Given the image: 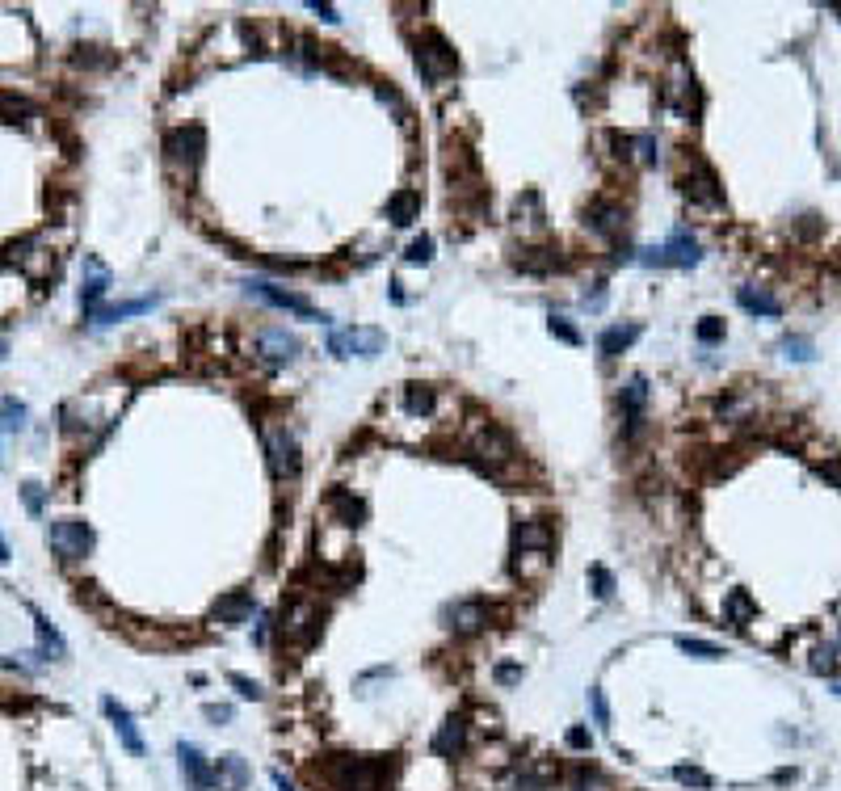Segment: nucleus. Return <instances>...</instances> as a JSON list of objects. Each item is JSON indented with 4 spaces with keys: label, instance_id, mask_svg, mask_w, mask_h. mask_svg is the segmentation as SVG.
<instances>
[{
    "label": "nucleus",
    "instance_id": "nucleus-1",
    "mask_svg": "<svg viewBox=\"0 0 841 791\" xmlns=\"http://www.w3.org/2000/svg\"><path fill=\"white\" fill-rule=\"evenodd\" d=\"M387 775H392V762H379V758H345V754H337L324 766L329 791H383V779Z\"/></svg>",
    "mask_w": 841,
    "mask_h": 791
},
{
    "label": "nucleus",
    "instance_id": "nucleus-2",
    "mask_svg": "<svg viewBox=\"0 0 841 791\" xmlns=\"http://www.w3.org/2000/svg\"><path fill=\"white\" fill-rule=\"evenodd\" d=\"M476 471H484V476H492V480H501L505 485V463H513L518 459V438L509 434L505 425H496V421H488L484 430L476 434Z\"/></svg>",
    "mask_w": 841,
    "mask_h": 791
},
{
    "label": "nucleus",
    "instance_id": "nucleus-3",
    "mask_svg": "<svg viewBox=\"0 0 841 791\" xmlns=\"http://www.w3.org/2000/svg\"><path fill=\"white\" fill-rule=\"evenodd\" d=\"M266 463H270L274 485L290 488L295 480H299L303 459H299V438H295L290 425H274V430H266Z\"/></svg>",
    "mask_w": 841,
    "mask_h": 791
},
{
    "label": "nucleus",
    "instance_id": "nucleus-4",
    "mask_svg": "<svg viewBox=\"0 0 841 791\" xmlns=\"http://www.w3.org/2000/svg\"><path fill=\"white\" fill-rule=\"evenodd\" d=\"M639 261L652 265V270H690V265H699L702 261V249L686 227H678L661 249H639Z\"/></svg>",
    "mask_w": 841,
    "mask_h": 791
},
{
    "label": "nucleus",
    "instance_id": "nucleus-5",
    "mask_svg": "<svg viewBox=\"0 0 841 791\" xmlns=\"http://www.w3.org/2000/svg\"><path fill=\"white\" fill-rule=\"evenodd\" d=\"M417 72H421L429 84H438L459 72V55H455V47H450L438 30L421 34V43H417Z\"/></svg>",
    "mask_w": 841,
    "mask_h": 791
},
{
    "label": "nucleus",
    "instance_id": "nucleus-6",
    "mask_svg": "<svg viewBox=\"0 0 841 791\" xmlns=\"http://www.w3.org/2000/svg\"><path fill=\"white\" fill-rule=\"evenodd\" d=\"M202 152H207V135H202V127H173L169 135H164V161L173 164L177 173H186V178L198 173Z\"/></svg>",
    "mask_w": 841,
    "mask_h": 791
},
{
    "label": "nucleus",
    "instance_id": "nucleus-7",
    "mask_svg": "<svg viewBox=\"0 0 841 791\" xmlns=\"http://www.w3.org/2000/svg\"><path fill=\"white\" fill-rule=\"evenodd\" d=\"M47 548L55 551L60 560H84V556L93 551V531H89V522H80V518H60V522L47 526Z\"/></svg>",
    "mask_w": 841,
    "mask_h": 791
},
{
    "label": "nucleus",
    "instance_id": "nucleus-8",
    "mask_svg": "<svg viewBox=\"0 0 841 791\" xmlns=\"http://www.w3.org/2000/svg\"><path fill=\"white\" fill-rule=\"evenodd\" d=\"M682 194L690 207H702V210H719L724 207V186H719V178H715L711 164H702L699 156L690 161V169H686L682 178Z\"/></svg>",
    "mask_w": 841,
    "mask_h": 791
},
{
    "label": "nucleus",
    "instance_id": "nucleus-9",
    "mask_svg": "<svg viewBox=\"0 0 841 791\" xmlns=\"http://www.w3.org/2000/svg\"><path fill=\"white\" fill-rule=\"evenodd\" d=\"M244 291L253 295V299H261V304L278 307V312H290V316H303V320H329L324 312H320L312 299H303V295L286 291V287H278V282H266V278H257V282H244Z\"/></svg>",
    "mask_w": 841,
    "mask_h": 791
},
{
    "label": "nucleus",
    "instance_id": "nucleus-10",
    "mask_svg": "<svg viewBox=\"0 0 841 791\" xmlns=\"http://www.w3.org/2000/svg\"><path fill=\"white\" fill-rule=\"evenodd\" d=\"M387 337L379 328H341V333H329V354L337 358H379Z\"/></svg>",
    "mask_w": 841,
    "mask_h": 791
},
{
    "label": "nucleus",
    "instance_id": "nucleus-11",
    "mask_svg": "<svg viewBox=\"0 0 841 791\" xmlns=\"http://www.w3.org/2000/svg\"><path fill=\"white\" fill-rule=\"evenodd\" d=\"M442 619L455 636H476V631L488 628L492 606L484 602V597H459V602H450V606L442 611Z\"/></svg>",
    "mask_w": 841,
    "mask_h": 791
},
{
    "label": "nucleus",
    "instance_id": "nucleus-12",
    "mask_svg": "<svg viewBox=\"0 0 841 791\" xmlns=\"http://www.w3.org/2000/svg\"><path fill=\"white\" fill-rule=\"evenodd\" d=\"M303 350V341L290 333V328H261L257 333V354L266 358V362H274V367H282V362H295Z\"/></svg>",
    "mask_w": 841,
    "mask_h": 791
},
{
    "label": "nucleus",
    "instance_id": "nucleus-13",
    "mask_svg": "<svg viewBox=\"0 0 841 791\" xmlns=\"http://www.w3.org/2000/svg\"><path fill=\"white\" fill-rule=\"evenodd\" d=\"M177 771H181V783H186V791H210L215 787V779H210V766L207 758H202V749L198 745H177Z\"/></svg>",
    "mask_w": 841,
    "mask_h": 791
},
{
    "label": "nucleus",
    "instance_id": "nucleus-14",
    "mask_svg": "<svg viewBox=\"0 0 841 791\" xmlns=\"http://www.w3.org/2000/svg\"><path fill=\"white\" fill-rule=\"evenodd\" d=\"M585 224H589V232L615 241V236H623V227H627V210H623L619 202H610V198H598V202H589Z\"/></svg>",
    "mask_w": 841,
    "mask_h": 791
},
{
    "label": "nucleus",
    "instance_id": "nucleus-15",
    "mask_svg": "<svg viewBox=\"0 0 841 791\" xmlns=\"http://www.w3.org/2000/svg\"><path fill=\"white\" fill-rule=\"evenodd\" d=\"M556 548V526L547 518H526L513 526V551H551Z\"/></svg>",
    "mask_w": 841,
    "mask_h": 791
},
{
    "label": "nucleus",
    "instance_id": "nucleus-16",
    "mask_svg": "<svg viewBox=\"0 0 841 791\" xmlns=\"http://www.w3.org/2000/svg\"><path fill=\"white\" fill-rule=\"evenodd\" d=\"M210 779L219 791H249L253 783V766L240 758V754H219V762L210 766Z\"/></svg>",
    "mask_w": 841,
    "mask_h": 791
},
{
    "label": "nucleus",
    "instance_id": "nucleus-17",
    "mask_svg": "<svg viewBox=\"0 0 841 791\" xmlns=\"http://www.w3.org/2000/svg\"><path fill=\"white\" fill-rule=\"evenodd\" d=\"M257 611V597L249 594V589H232V594H223L219 602H215V619H219L223 628H240V623H249Z\"/></svg>",
    "mask_w": 841,
    "mask_h": 791
},
{
    "label": "nucleus",
    "instance_id": "nucleus-18",
    "mask_svg": "<svg viewBox=\"0 0 841 791\" xmlns=\"http://www.w3.org/2000/svg\"><path fill=\"white\" fill-rule=\"evenodd\" d=\"M110 270L101 265L97 257H84V282H80V304H84V312H97L101 307V299H106V291H110Z\"/></svg>",
    "mask_w": 841,
    "mask_h": 791
},
{
    "label": "nucleus",
    "instance_id": "nucleus-19",
    "mask_svg": "<svg viewBox=\"0 0 841 791\" xmlns=\"http://www.w3.org/2000/svg\"><path fill=\"white\" fill-rule=\"evenodd\" d=\"M101 711L110 716V724H114V732H118V741L127 745V754L143 758V737H139V728H135V720H131V711L118 708L114 699H101Z\"/></svg>",
    "mask_w": 841,
    "mask_h": 791
},
{
    "label": "nucleus",
    "instance_id": "nucleus-20",
    "mask_svg": "<svg viewBox=\"0 0 841 791\" xmlns=\"http://www.w3.org/2000/svg\"><path fill=\"white\" fill-rule=\"evenodd\" d=\"M513 270H522V274H556V270H564V257H559V249H522L518 257H513Z\"/></svg>",
    "mask_w": 841,
    "mask_h": 791
},
{
    "label": "nucleus",
    "instance_id": "nucleus-21",
    "mask_svg": "<svg viewBox=\"0 0 841 791\" xmlns=\"http://www.w3.org/2000/svg\"><path fill=\"white\" fill-rule=\"evenodd\" d=\"M156 304H160V295H143V299H127V304H106V307H97V312H89V320L114 324V320H127V316H143V312H152Z\"/></svg>",
    "mask_w": 841,
    "mask_h": 791
},
{
    "label": "nucleus",
    "instance_id": "nucleus-22",
    "mask_svg": "<svg viewBox=\"0 0 841 791\" xmlns=\"http://www.w3.org/2000/svg\"><path fill=\"white\" fill-rule=\"evenodd\" d=\"M463 745H467V720H463V716H450V720L438 728V737H433V754H438V758H459Z\"/></svg>",
    "mask_w": 841,
    "mask_h": 791
},
{
    "label": "nucleus",
    "instance_id": "nucleus-23",
    "mask_svg": "<svg viewBox=\"0 0 841 791\" xmlns=\"http://www.w3.org/2000/svg\"><path fill=\"white\" fill-rule=\"evenodd\" d=\"M34 628H38V653H34V657H38V665H43V661H64V657H67V645H64V636L51 628L47 614L34 611Z\"/></svg>",
    "mask_w": 841,
    "mask_h": 791
},
{
    "label": "nucleus",
    "instance_id": "nucleus-24",
    "mask_svg": "<svg viewBox=\"0 0 841 791\" xmlns=\"http://www.w3.org/2000/svg\"><path fill=\"white\" fill-rule=\"evenodd\" d=\"M639 333H644L639 324H615V328H606L602 337H598V354H602L606 362H610V358H619V354H627L635 341H639Z\"/></svg>",
    "mask_w": 841,
    "mask_h": 791
},
{
    "label": "nucleus",
    "instance_id": "nucleus-25",
    "mask_svg": "<svg viewBox=\"0 0 841 791\" xmlns=\"http://www.w3.org/2000/svg\"><path fill=\"white\" fill-rule=\"evenodd\" d=\"M753 619H758V602H753L745 589H728V597H724V623L736 631H745Z\"/></svg>",
    "mask_w": 841,
    "mask_h": 791
},
{
    "label": "nucleus",
    "instance_id": "nucleus-26",
    "mask_svg": "<svg viewBox=\"0 0 841 791\" xmlns=\"http://www.w3.org/2000/svg\"><path fill=\"white\" fill-rule=\"evenodd\" d=\"M736 304L745 307L749 316H770V320L782 316V304H778L766 287H741V291H736Z\"/></svg>",
    "mask_w": 841,
    "mask_h": 791
},
{
    "label": "nucleus",
    "instance_id": "nucleus-27",
    "mask_svg": "<svg viewBox=\"0 0 841 791\" xmlns=\"http://www.w3.org/2000/svg\"><path fill=\"white\" fill-rule=\"evenodd\" d=\"M421 215V194L417 190H396V194L387 198V219L396 227H409Z\"/></svg>",
    "mask_w": 841,
    "mask_h": 791
},
{
    "label": "nucleus",
    "instance_id": "nucleus-28",
    "mask_svg": "<svg viewBox=\"0 0 841 791\" xmlns=\"http://www.w3.org/2000/svg\"><path fill=\"white\" fill-rule=\"evenodd\" d=\"M329 510H337L345 526H358V522L366 518V505L353 497L350 488H329Z\"/></svg>",
    "mask_w": 841,
    "mask_h": 791
},
{
    "label": "nucleus",
    "instance_id": "nucleus-29",
    "mask_svg": "<svg viewBox=\"0 0 841 791\" xmlns=\"http://www.w3.org/2000/svg\"><path fill=\"white\" fill-rule=\"evenodd\" d=\"M619 404H623V417L644 413V404H648V379H644V375H631L619 392Z\"/></svg>",
    "mask_w": 841,
    "mask_h": 791
},
{
    "label": "nucleus",
    "instance_id": "nucleus-30",
    "mask_svg": "<svg viewBox=\"0 0 841 791\" xmlns=\"http://www.w3.org/2000/svg\"><path fill=\"white\" fill-rule=\"evenodd\" d=\"M547 565H551V551H513V573H518V577H526V581L543 577V573H547Z\"/></svg>",
    "mask_w": 841,
    "mask_h": 791
},
{
    "label": "nucleus",
    "instance_id": "nucleus-31",
    "mask_svg": "<svg viewBox=\"0 0 841 791\" xmlns=\"http://www.w3.org/2000/svg\"><path fill=\"white\" fill-rule=\"evenodd\" d=\"M433 404H438V396H433V388H425V384H409V388H404V408H409L413 417H429Z\"/></svg>",
    "mask_w": 841,
    "mask_h": 791
},
{
    "label": "nucleus",
    "instance_id": "nucleus-32",
    "mask_svg": "<svg viewBox=\"0 0 841 791\" xmlns=\"http://www.w3.org/2000/svg\"><path fill=\"white\" fill-rule=\"evenodd\" d=\"M26 417H30V413H26V404H21V400H13V396H9V400H0V438L26 430Z\"/></svg>",
    "mask_w": 841,
    "mask_h": 791
},
{
    "label": "nucleus",
    "instance_id": "nucleus-33",
    "mask_svg": "<svg viewBox=\"0 0 841 791\" xmlns=\"http://www.w3.org/2000/svg\"><path fill=\"white\" fill-rule=\"evenodd\" d=\"M678 648H682L686 657H699V661H719V657H728L719 645H711V640H699V636H678Z\"/></svg>",
    "mask_w": 841,
    "mask_h": 791
},
{
    "label": "nucleus",
    "instance_id": "nucleus-34",
    "mask_svg": "<svg viewBox=\"0 0 841 791\" xmlns=\"http://www.w3.org/2000/svg\"><path fill=\"white\" fill-rule=\"evenodd\" d=\"M26 118H30V101L17 98V93H0V123L17 127V123H26Z\"/></svg>",
    "mask_w": 841,
    "mask_h": 791
},
{
    "label": "nucleus",
    "instance_id": "nucleus-35",
    "mask_svg": "<svg viewBox=\"0 0 841 791\" xmlns=\"http://www.w3.org/2000/svg\"><path fill=\"white\" fill-rule=\"evenodd\" d=\"M589 585H593V597H598V602L615 597V573H610L606 565H593V568H589Z\"/></svg>",
    "mask_w": 841,
    "mask_h": 791
},
{
    "label": "nucleus",
    "instance_id": "nucleus-36",
    "mask_svg": "<svg viewBox=\"0 0 841 791\" xmlns=\"http://www.w3.org/2000/svg\"><path fill=\"white\" fill-rule=\"evenodd\" d=\"M669 775L678 779L682 787H702V791H707V787H711V783H715V779L707 775V771H699V766H673Z\"/></svg>",
    "mask_w": 841,
    "mask_h": 791
},
{
    "label": "nucleus",
    "instance_id": "nucleus-37",
    "mask_svg": "<svg viewBox=\"0 0 841 791\" xmlns=\"http://www.w3.org/2000/svg\"><path fill=\"white\" fill-rule=\"evenodd\" d=\"M547 328H551V337H559V341H568V345H581V328L568 320V316H547Z\"/></svg>",
    "mask_w": 841,
    "mask_h": 791
},
{
    "label": "nucleus",
    "instance_id": "nucleus-38",
    "mask_svg": "<svg viewBox=\"0 0 841 791\" xmlns=\"http://www.w3.org/2000/svg\"><path fill=\"white\" fill-rule=\"evenodd\" d=\"M694 337H699L702 345H719V341H724V320H719V316H702L699 328H694Z\"/></svg>",
    "mask_w": 841,
    "mask_h": 791
},
{
    "label": "nucleus",
    "instance_id": "nucleus-39",
    "mask_svg": "<svg viewBox=\"0 0 841 791\" xmlns=\"http://www.w3.org/2000/svg\"><path fill=\"white\" fill-rule=\"evenodd\" d=\"M404 261H409V265H429V261H433V241H429V236H417V241L404 249Z\"/></svg>",
    "mask_w": 841,
    "mask_h": 791
},
{
    "label": "nucleus",
    "instance_id": "nucleus-40",
    "mask_svg": "<svg viewBox=\"0 0 841 791\" xmlns=\"http://www.w3.org/2000/svg\"><path fill=\"white\" fill-rule=\"evenodd\" d=\"M782 354L795 358V362H812V358H816V350H812L808 337H782Z\"/></svg>",
    "mask_w": 841,
    "mask_h": 791
},
{
    "label": "nucleus",
    "instance_id": "nucleus-41",
    "mask_svg": "<svg viewBox=\"0 0 841 791\" xmlns=\"http://www.w3.org/2000/svg\"><path fill=\"white\" fill-rule=\"evenodd\" d=\"M589 711H593V724L598 728H610V703L598 686H589Z\"/></svg>",
    "mask_w": 841,
    "mask_h": 791
},
{
    "label": "nucleus",
    "instance_id": "nucleus-42",
    "mask_svg": "<svg viewBox=\"0 0 841 791\" xmlns=\"http://www.w3.org/2000/svg\"><path fill=\"white\" fill-rule=\"evenodd\" d=\"M492 682H496V686H518V682H522V665H518V661H501L496 669H492Z\"/></svg>",
    "mask_w": 841,
    "mask_h": 791
},
{
    "label": "nucleus",
    "instance_id": "nucleus-43",
    "mask_svg": "<svg viewBox=\"0 0 841 791\" xmlns=\"http://www.w3.org/2000/svg\"><path fill=\"white\" fill-rule=\"evenodd\" d=\"M21 501H26V510H30L34 518H43V505H47V493H43V485H21Z\"/></svg>",
    "mask_w": 841,
    "mask_h": 791
},
{
    "label": "nucleus",
    "instance_id": "nucleus-44",
    "mask_svg": "<svg viewBox=\"0 0 841 791\" xmlns=\"http://www.w3.org/2000/svg\"><path fill=\"white\" fill-rule=\"evenodd\" d=\"M598 787H602V775H598V771H589V766L572 771V791H598Z\"/></svg>",
    "mask_w": 841,
    "mask_h": 791
},
{
    "label": "nucleus",
    "instance_id": "nucleus-45",
    "mask_svg": "<svg viewBox=\"0 0 841 791\" xmlns=\"http://www.w3.org/2000/svg\"><path fill=\"white\" fill-rule=\"evenodd\" d=\"M816 476H821L825 485L841 488V459H821V463H816Z\"/></svg>",
    "mask_w": 841,
    "mask_h": 791
},
{
    "label": "nucleus",
    "instance_id": "nucleus-46",
    "mask_svg": "<svg viewBox=\"0 0 841 791\" xmlns=\"http://www.w3.org/2000/svg\"><path fill=\"white\" fill-rule=\"evenodd\" d=\"M808 665H812V674H833V669H837V661H833V648H816Z\"/></svg>",
    "mask_w": 841,
    "mask_h": 791
},
{
    "label": "nucleus",
    "instance_id": "nucleus-47",
    "mask_svg": "<svg viewBox=\"0 0 841 791\" xmlns=\"http://www.w3.org/2000/svg\"><path fill=\"white\" fill-rule=\"evenodd\" d=\"M635 156L644 164H656V135H635Z\"/></svg>",
    "mask_w": 841,
    "mask_h": 791
},
{
    "label": "nucleus",
    "instance_id": "nucleus-48",
    "mask_svg": "<svg viewBox=\"0 0 841 791\" xmlns=\"http://www.w3.org/2000/svg\"><path fill=\"white\" fill-rule=\"evenodd\" d=\"M227 682L236 686V694H240V699H253V703H257V699H261V686H257L253 678H244V674H232V678H227Z\"/></svg>",
    "mask_w": 841,
    "mask_h": 791
},
{
    "label": "nucleus",
    "instance_id": "nucleus-49",
    "mask_svg": "<svg viewBox=\"0 0 841 791\" xmlns=\"http://www.w3.org/2000/svg\"><path fill=\"white\" fill-rule=\"evenodd\" d=\"M202 716H207L210 724H227V720H232V708H227V703H207Z\"/></svg>",
    "mask_w": 841,
    "mask_h": 791
},
{
    "label": "nucleus",
    "instance_id": "nucleus-50",
    "mask_svg": "<svg viewBox=\"0 0 841 791\" xmlns=\"http://www.w3.org/2000/svg\"><path fill=\"white\" fill-rule=\"evenodd\" d=\"M585 307L589 312H602L606 307V282H593V291H585Z\"/></svg>",
    "mask_w": 841,
    "mask_h": 791
},
{
    "label": "nucleus",
    "instance_id": "nucleus-51",
    "mask_svg": "<svg viewBox=\"0 0 841 791\" xmlns=\"http://www.w3.org/2000/svg\"><path fill=\"white\" fill-rule=\"evenodd\" d=\"M564 741H568V749H589V745H593V737H589V728H568V737H564Z\"/></svg>",
    "mask_w": 841,
    "mask_h": 791
},
{
    "label": "nucleus",
    "instance_id": "nucleus-52",
    "mask_svg": "<svg viewBox=\"0 0 841 791\" xmlns=\"http://www.w3.org/2000/svg\"><path fill=\"white\" fill-rule=\"evenodd\" d=\"M307 9H312V13H316L320 21H341V17H337V9H333V4H320V0H312Z\"/></svg>",
    "mask_w": 841,
    "mask_h": 791
},
{
    "label": "nucleus",
    "instance_id": "nucleus-53",
    "mask_svg": "<svg viewBox=\"0 0 841 791\" xmlns=\"http://www.w3.org/2000/svg\"><path fill=\"white\" fill-rule=\"evenodd\" d=\"M253 640H257V645H266V640H270V619H266V614H261V619H257V631H253Z\"/></svg>",
    "mask_w": 841,
    "mask_h": 791
},
{
    "label": "nucleus",
    "instance_id": "nucleus-54",
    "mask_svg": "<svg viewBox=\"0 0 841 791\" xmlns=\"http://www.w3.org/2000/svg\"><path fill=\"white\" fill-rule=\"evenodd\" d=\"M274 787H278V791H295V783H290L282 771H274Z\"/></svg>",
    "mask_w": 841,
    "mask_h": 791
},
{
    "label": "nucleus",
    "instance_id": "nucleus-55",
    "mask_svg": "<svg viewBox=\"0 0 841 791\" xmlns=\"http://www.w3.org/2000/svg\"><path fill=\"white\" fill-rule=\"evenodd\" d=\"M0 560H9V548H4V539H0Z\"/></svg>",
    "mask_w": 841,
    "mask_h": 791
},
{
    "label": "nucleus",
    "instance_id": "nucleus-56",
    "mask_svg": "<svg viewBox=\"0 0 841 791\" xmlns=\"http://www.w3.org/2000/svg\"><path fill=\"white\" fill-rule=\"evenodd\" d=\"M0 358H4V341H0Z\"/></svg>",
    "mask_w": 841,
    "mask_h": 791
}]
</instances>
